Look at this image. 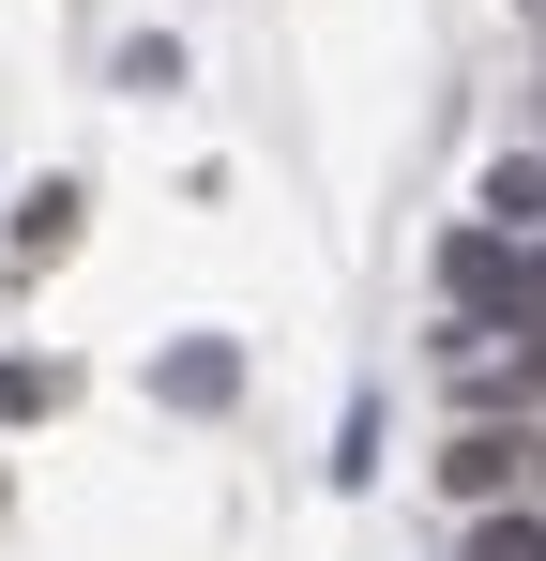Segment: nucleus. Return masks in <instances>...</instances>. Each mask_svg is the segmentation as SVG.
<instances>
[{"label": "nucleus", "instance_id": "f257e3e1", "mask_svg": "<svg viewBox=\"0 0 546 561\" xmlns=\"http://www.w3.org/2000/svg\"><path fill=\"white\" fill-rule=\"evenodd\" d=\"M516 243H532V228H455V243H441V304H455V319L516 334Z\"/></svg>", "mask_w": 546, "mask_h": 561}, {"label": "nucleus", "instance_id": "f03ea898", "mask_svg": "<svg viewBox=\"0 0 546 561\" xmlns=\"http://www.w3.org/2000/svg\"><path fill=\"white\" fill-rule=\"evenodd\" d=\"M441 485H455V501H516V485H532V440H516V425H455Z\"/></svg>", "mask_w": 546, "mask_h": 561}, {"label": "nucleus", "instance_id": "7ed1b4c3", "mask_svg": "<svg viewBox=\"0 0 546 561\" xmlns=\"http://www.w3.org/2000/svg\"><path fill=\"white\" fill-rule=\"evenodd\" d=\"M152 394H168V410H228V394H243V350H228V334H197V350L152 365Z\"/></svg>", "mask_w": 546, "mask_h": 561}, {"label": "nucleus", "instance_id": "20e7f679", "mask_svg": "<svg viewBox=\"0 0 546 561\" xmlns=\"http://www.w3.org/2000/svg\"><path fill=\"white\" fill-rule=\"evenodd\" d=\"M77 213H91L77 183H31V197H15V259H31V274H46V259H61V243H77Z\"/></svg>", "mask_w": 546, "mask_h": 561}, {"label": "nucleus", "instance_id": "39448f33", "mask_svg": "<svg viewBox=\"0 0 546 561\" xmlns=\"http://www.w3.org/2000/svg\"><path fill=\"white\" fill-rule=\"evenodd\" d=\"M455 561H546V516L532 501H470V547Z\"/></svg>", "mask_w": 546, "mask_h": 561}, {"label": "nucleus", "instance_id": "423d86ee", "mask_svg": "<svg viewBox=\"0 0 546 561\" xmlns=\"http://www.w3.org/2000/svg\"><path fill=\"white\" fill-rule=\"evenodd\" d=\"M486 228H546V168H532V152L486 168Z\"/></svg>", "mask_w": 546, "mask_h": 561}, {"label": "nucleus", "instance_id": "0eeeda50", "mask_svg": "<svg viewBox=\"0 0 546 561\" xmlns=\"http://www.w3.org/2000/svg\"><path fill=\"white\" fill-rule=\"evenodd\" d=\"M379 470V394H350V425H334V485H364Z\"/></svg>", "mask_w": 546, "mask_h": 561}, {"label": "nucleus", "instance_id": "6e6552de", "mask_svg": "<svg viewBox=\"0 0 546 561\" xmlns=\"http://www.w3.org/2000/svg\"><path fill=\"white\" fill-rule=\"evenodd\" d=\"M31 410H61V365H0V425H31Z\"/></svg>", "mask_w": 546, "mask_h": 561}, {"label": "nucleus", "instance_id": "1a4fd4ad", "mask_svg": "<svg viewBox=\"0 0 546 561\" xmlns=\"http://www.w3.org/2000/svg\"><path fill=\"white\" fill-rule=\"evenodd\" d=\"M532 456H546V440H532Z\"/></svg>", "mask_w": 546, "mask_h": 561}]
</instances>
